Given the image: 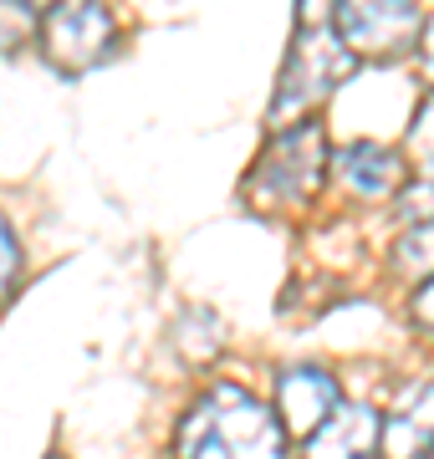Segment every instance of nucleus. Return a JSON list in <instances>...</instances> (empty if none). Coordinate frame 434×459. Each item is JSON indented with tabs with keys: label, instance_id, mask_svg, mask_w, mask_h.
I'll return each mask as SVG.
<instances>
[{
	"label": "nucleus",
	"instance_id": "2",
	"mask_svg": "<svg viewBox=\"0 0 434 459\" xmlns=\"http://www.w3.org/2000/svg\"><path fill=\"white\" fill-rule=\"evenodd\" d=\"M358 56L343 47V36L333 26V11H301L297 16V41H291V56L282 66V82H276V98H271V123H291L307 108H317L327 92H333L343 77H348Z\"/></svg>",
	"mask_w": 434,
	"mask_h": 459
},
{
	"label": "nucleus",
	"instance_id": "5",
	"mask_svg": "<svg viewBox=\"0 0 434 459\" xmlns=\"http://www.w3.org/2000/svg\"><path fill=\"white\" fill-rule=\"evenodd\" d=\"M117 41V21L108 5L92 0H67L41 16V51L56 72H87L98 66Z\"/></svg>",
	"mask_w": 434,
	"mask_h": 459
},
{
	"label": "nucleus",
	"instance_id": "6",
	"mask_svg": "<svg viewBox=\"0 0 434 459\" xmlns=\"http://www.w3.org/2000/svg\"><path fill=\"white\" fill-rule=\"evenodd\" d=\"M343 409L337 403V377L322 373V368H286L276 377V413H282V429L312 439L333 413Z\"/></svg>",
	"mask_w": 434,
	"mask_h": 459
},
{
	"label": "nucleus",
	"instance_id": "8",
	"mask_svg": "<svg viewBox=\"0 0 434 459\" xmlns=\"http://www.w3.org/2000/svg\"><path fill=\"white\" fill-rule=\"evenodd\" d=\"M384 444V419L363 403H343L327 424L307 439L301 459H373Z\"/></svg>",
	"mask_w": 434,
	"mask_h": 459
},
{
	"label": "nucleus",
	"instance_id": "10",
	"mask_svg": "<svg viewBox=\"0 0 434 459\" xmlns=\"http://www.w3.org/2000/svg\"><path fill=\"white\" fill-rule=\"evenodd\" d=\"M394 271L399 276H424L434 281V220L430 225H409L394 246Z\"/></svg>",
	"mask_w": 434,
	"mask_h": 459
},
{
	"label": "nucleus",
	"instance_id": "1",
	"mask_svg": "<svg viewBox=\"0 0 434 459\" xmlns=\"http://www.w3.org/2000/svg\"><path fill=\"white\" fill-rule=\"evenodd\" d=\"M174 459H286V429L240 383H215L184 409Z\"/></svg>",
	"mask_w": 434,
	"mask_h": 459
},
{
	"label": "nucleus",
	"instance_id": "14",
	"mask_svg": "<svg viewBox=\"0 0 434 459\" xmlns=\"http://www.w3.org/2000/svg\"><path fill=\"white\" fill-rule=\"evenodd\" d=\"M419 62H424V72L434 77V16L424 21V36H419Z\"/></svg>",
	"mask_w": 434,
	"mask_h": 459
},
{
	"label": "nucleus",
	"instance_id": "15",
	"mask_svg": "<svg viewBox=\"0 0 434 459\" xmlns=\"http://www.w3.org/2000/svg\"><path fill=\"white\" fill-rule=\"evenodd\" d=\"M51 459H56V455H51Z\"/></svg>",
	"mask_w": 434,
	"mask_h": 459
},
{
	"label": "nucleus",
	"instance_id": "16",
	"mask_svg": "<svg viewBox=\"0 0 434 459\" xmlns=\"http://www.w3.org/2000/svg\"><path fill=\"white\" fill-rule=\"evenodd\" d=\"M430 459H434V455H430Z\"/></svg>",
	"mask_w": 434,
	"mask_h": 459
},
{
	"label": "nucleus",
	"instance_id": "4",
	"mask_svg": "<svg viewBox=\"0 0 434 459\" xmlns=\"http://www.w3.org/2000/svg\"><path fill=\"white\" fill-rule=\"evenodd\" d=\"M424 11L409 0H358V5H337L333 26L343 36V47L358 62H394L409 47H419L424 36Z\"/></svg>",
	"mask_w": 434,
	"mask_h": 459
},
{
	"label": "nucleus",
	"instance_id": "7",
	"mask_svg": "<svg viewBox=\"0 0 434 459\" xmlns=\"http://www.w3.org/2000/svg\"><path fill=\"white\" fill-rule=\"evenodd\" d=\"M384 459H430L434 455V377L404 388L384 419Z\"/></svg>",
	"mask_w": 434,
	"mask_h": 459
},
{
	"label": "nucleus",
	"instance_id": "12",
	"mask_svg": "<svg viewBox=\"0 0 434 459\" xmlns=\"http://www.w3.org/2000/svg\"><path fill=\"white\" fill-rule=\"evenodd\" d=\"M16 276H21V246L11 235V225H5V214H0V296H11Z\"/></svg>",
	"mask_w": 434,
	"mask_h": 459
},
{
	"label": "nucleus",
	"instance_id": "13",
	"mask_svg": "<svg viewBox=\"0 0 434 459\" xmlns=\"http://www.w3.org/2000/svg\"><path fill=\"white\" fill-rule=\"evenodd\" d=\"M409 316H414L419 332H430V337H434V281H424V286L414 291V301H409Z\"/></svg>",
	"mask_w": 434,
	"mask_h": 459
},
{
	"label": "nucleus",
	"instance_id": "3",
	"mask_svg": "<svg viewBox=\"0 0 434 459\" xmlns=\"http://www.w3.org/2000/svg\"><path fill=\"white\" fill-rule=\"evenodd\" d=\"M327 179V138L317 123H297V128L276 133L266 153L256 159L251 179H246V199L256 210H301L312 204V195Z\"/></svg>",
	"mask_w": 434,
	"mask_h": 459
},
{
	"label": "nucleus",
	"instance_id": "9",
	"mask_svg": "<svg viewBox=\"0 0 434 459\" xmlns=\"http://www.w3.org/2000/svg\"><path fill=\"white\" fill-rule=\"evenodd\" d=\"M404 174V159L394 153V148L373 143V138H358V143H348L343 153H337V179L348 184L352 195H388L394 184H399Z\"/></svg>",
	"mask_w": 434,
	"mask_h": 459
},
{
	"label": "nucleus",
	"instance_id": "11",
	"mask_svg": "<svg viewBox=\"0 0 434 459\" xmlns=\"http://www.w3.org/2000/svg\"><path fill=\"white\" fill-rule=\"evenodd\" d=\"M409 164H414V179L434 184V92L424 98V108L409 123Z\"/></svg>",
	"mask_w": 434,
	"mask_h": 459
}]
</instances>
